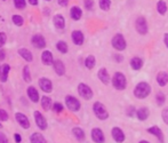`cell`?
Wrapping results in <instances>:
<instances>
[{
    "label": "cell",
    "instance_id": "cell-1",
    "mask_svg": "<svg viewBox=\"0 0 168 143\" xmlns=\"http://www.w3.org/2000/svg\"><path fill=\"white\" fill-rule=\"evenodd\" d=\"M150 93H151V86H150L148 83H145V81H141V83H138L137 85H136V87H135V89H134L135 98H140V100L148 98Z\"/></svg>",
    "mask_w": 168,
    "mask_h": 143
},
{
    "label": "cell",
    "instance_id": "cell-2",
    "mask_svg": "<svg viewBox=\"0 0 168 143\" xmlns=\"http://www.w3.org/2000/svg\"><path fill=\"white\" fill-rule=\"evenodd\" d=\"M112 85L118 90H123L127 86V79L123 73L121 72H116L112 77Z\"/></svg>",
    "mask_w": 168,
    "mask_h": 143
},
{
    "label": "cell",
    "instance_id": "cell-3",
    "mask_svg": "<svg viewBox=\"0 0 168 143\" xmlns=\"http://www.w3.org/2000/svg\"><path fill=\"white\" fill-rule=\"evenodd\" d=\"M93 110H94V113H95V116L100 119V120H105V119H108L109 118V112L106 108H105L103 104H102L101 102H95L93 106Z\"/></svg>",
    "mask_w": 168,
    "mask_h": 143
},
{
    "label": "cell",
    "instance_id": "cell-4",
    "mask_svg": "<svg viewBox=\"0 0 168 143\" xmlns=\"http://www.w3.org/2000/svg\"><path fill=\"white\" fill-rule=\"evenodd\" d=\"M112 46H113V48L117 49V50H119V52L126 49L127 44H126V40H125V38H123V34L118 33L112 38Z\"/></svg>",
    "mask_w": 168,
    "mask_h": 143
},
{
    "label": "cell",
    "instance_id": "cell-5",
    "mask_svg": "<svg viewBox=\"0 0 168 143\" xmlns=\"http://www.w3.org/2000/svg\"><path fill=\"white\" fill-rule=\"evenodd\" d=\"M78 93L79 95H80L82 98H85V100H90V98H93V90H92V88L84 83L79 84Z\"/></svg>",
    "mask_w": 168,
    "mask_h": 143
},
{
    "label": "cell",
    "instance_id": "cell-6",
    "mask_svg": "<svg viewBox=\"0 0 168 143\" xmlns=\"http://www.w3.org/2000/svg\"><path fill=\"white\" fill-rule=\"evenodd\" d=\"M65 104H67V106L71 110V111H75H75H79V110H80V106H81L80 101H79L78 98H73L71 95H67V98H65Z\"/></svg>",
    "mask_w": 168,
    "mask_h": 143
},
{
    "label": "cell",
    "instance_id": "cell-7",
    "mask_svg": "<svg viewBox=\"0 0 168 143\" xmlns=\"http://www.w3.org/2000/svg\"><path fill=\"white\" fill-rule=\"evenodd\" d=\"M135 28H136V31L140 34H146L148 33V23H146V20L144 17H138L136 20V23H135Z\"/></svg>",
    "mask_w": 168,
    "mask_h": 143
},
{
    "label": "cell",
    "instance_id": "cell-8",
    "mask_svg": "<svg viewBox=\"0 0 168 143\" xmlns=\"http://www.w3.org/2000/svg\"><path fill=\"white\" fill-rule=\"evenodd\" d=\"M90 136H92V140H93L95 143L105 142L104 134H103V131H102L101 128H93V129H92V133H90Z\"/></svg>",
    "mask_w": 168,
    "mask_h": 143
},
{
    "label": "cell",
    "instance_id": "cell-9",
    "mask_svg": "<svg viewBox=\"0 0 168 143\" xmlns=\"http://www.w3.org/2000/svg\"><path fill=\"white\" fill-rule=\"evenodd\" d=\"M34 119H36V124L41 131H45L47 129V120L46 118L42 116V113L39 111H34Z\"/></svg>",
    "mask_w": 168,
    "mask_h": 143
},
{
    "label": "cell",
    "instance_id": "cell-10",
    "mask_svg": "<svg viewBox=\"0 0 168 143\" xmlns=\"http://www.w3.org/2000/svg\"><path fill=\"white\" fill-rule=\"evenodd\" d=\"M111 134H112V137L113 140L116 141L117 143H123L126 139V136H125V133L123 132V129L119 127H113L111 131Z\"/></svg>",
    "mask_w": 168,
    "mask_h": 143
},
{
    "label": "cell",
    "instance_id": "cell-11",
    "mask_svg": "<svg viewBox=\"0 0 168 143\" xmlns=\"http://www.w3.org/2000/svg\"><path fill=\"white\" fill-rule=\"evenodd\" d=\"M31 42H32V45H33L36 48L42 49L46 47V40L41 34H34L33 37H32Z\"/></svg>",
    "mask_w": 168,
    "mask_h": 143
},
{
    "label": "cell",
    "instance_id": "cell-12",
    "mask_svg": "<svg viewBox=\"0 0 168 143\" xmlns=\"http://www.w3.org/2000/svg\"><path fill=\"white\" fill-rule=\"evenodd\" d=\"M15 119L19 124L21 127L25 128V129L30 128V121H29V119H28V117H26L25 115H23V113H21V112H16Z\"/></svg>",
    "mask_w": 168,
    "mask_h": 143
},
{
    "label": "cell",
    "instance_id": "cell-13",
    "mask_svg": "<svg viewBox=\"0 0 168 143\" xmlns=\"http://www.w3.org/2000/svg\"><path fill=\"white\" fill-rule=\"evenodd\" d=\"M39 86L41 90L45 93H50L53 90V84L48 78H40L39 79Z\"/></svg>",
    "mask_w": 168,
    "mask_h": 143
},
{
    "label": "cell",
    "instance_id": "cell-14",
    "mask_svg": "<svg viewBox=\"0 0 168 143\" xmlns=\"http://www.w3.org/2000/svg\"><path fill=\"white\" fill-rule=\"evenodd\" d=\"M148 133H150L151 135H154L159 140L160 143H164V134H162V131H161L160 127L158 126H152V127L148 128Z\"/></svg>",
    "mask_w": 168,
    "mask_h": 143
},
{
    "label": "cell",
    "instance_id": "cell-15",
    "mask_svg": "<svg viewBox=\"0 0 168 143\" xmlns=\"http://www.w3.org/2000/svg\"><path fill=\"white\" fill-rule=\"evenodd\" d=\"M53 67H54V71L57 73V76H64L65 73V65L61 60H56L53 62Z\"/></svg>",
    "mask_w": 168,
    "mask_h": 143
},
{
    "label": "cell",
    "instance_id": "cell-16",
    "mask_svg": "<svg viewBox=\"0 0 168 143\" xmlns=\"http://www.w3.org/2000/svg\"><path fill=\"white\" fill-rule=\"evenodd\" d=\"M97 77H98V79L101 80L104 85H109V84H110V76H109L108 70L105 68H102L98 70V72H97Z\"/></svg>",
    "mask_w": 168,
    "mask_h": 143
},
{
    "label": "cell",
    "instance_id": "cell-17",
    "mask_svg": "<svg viewBox=\"0 0 168 143\" xmlns=\"http://www.w3.org/2000/svg\"><path fill=\"white\" fill-rule=\"evenodd\" d=\"M71 38H72V41H73L75 45L81 46L82 44H84V34H82L81 31H79V30L73 31L71 34Z\"/></svg>",
    "mask_w": 168,
    "mask_h": 143
},
{
    "label": "cell",
    "instance_id": "cell-18",
    "mask_svg": "<svg viewBox=\"0 0 168 143\" xmlns=\"http://www.w3.org/2000/svg\"><path fill=\"white\" fill-rule=\"evenodd\" d=\"M26 93H28V96H29V98H30L33 103H38V102H39V93H38V90L36 89L33 86L28 87Z\"/></svg>",
    "mask_w": 168,
    "mask_h": 143
},
{
    "label": "cell",
    "instance_id": "cell-19",
    "mask_svg": "<svg viewBox=\"0 0 168 143\" xmlns=\"http://www.w3.org/2000/svg\"><path fill=\"white\" fill-rule=\"evenodd\" d=\"M53 22H54V25H55L56 29L62 30V29H64V27H65V20H64V17L61 15V14H57V15L54 16Z\"/></svg>",
    "mask_w": 168,
    "mask_h": 143
},
{
    "label": "cell",
    "instance_id": "cell-20",
    "mask_svg": "<svg viewBox=\"0 0 168 143\" xmlns=\"http://www.w3.org/2000/svg\"><path fill=\"white\" fill-rule=\"evenodd\" d=\"M41 61H42V63L45 64V65H52L53 62H54L52 52H49V50H45L44 53L41 54Z\"/></svg>",
    "mask_w": 168,
    "mask_h": 143
},
{
    "label": "cell",
    "instance_id": "cell-21",
    "mask_svg": "<svg viewBox=\"0 0 168 143\" xmlns=\"http://www.w3.org/2000/svg\"><path fill=\"white\" fill-rule=\"evenodd\" d=\"M9 71H11L9 64H4V65H1V72H0V81H1V83H6V81H7Z\"/></svg>",
    "mask_w": 168,
    "mask_h": 143
},
{
    "label": "cell",
    "instance_id": "cell-22",
    "mask_svg": "<svg viewBox=\"0 0 168 143\" xmlns=\"http://www.w3.org/2000/svg\"><path fill=\"white\" fill-rule=\"evenodd\" d=\"M136 116L140 120H146L150 116V111L148 108H140L138 110H136Z\"/></svg>",
    "mask_w": 168,
    "mask_h": 143
},
{
    "label": "cell",
    "instance_id": "cell-23",
    "mask_svg": "<svg viewBox=\"0 0 168 143\" xmlns=\"http://www.w3.org/2000/svg\"><path fill=\"white\" fill-rule=\"evenodd\" d=\"M157 83L159 84V86L164 87L167 85L168 83V73L167 72H159L157 75Z\"/></svg>",
    "mask_w": 168,
    "mask_h": 143
},
{
    "label": "cell",
    "instance_id": "cell-24",
    "mask_svg": "<svg viewBox=\"0 0 168 143\" xmlns=\"http://www.w3.org/2000/svg\"><path fill=\"white\" fill-rule=\"evenodd\" d=\"M19 54L26 61V62H32L33 61V55L29 49L26 48H21L19 49Z\"/></svg>",
    "mask_w": 168,
    "mask_h": 143
},
{
    "label": "cell",
    "instance_id": "cell-25",
    "mask_svg": "<svg viewBox=\"0 0 168 143\" xmlns=\"http://www.w3.org/2000/svg\"><path fill=\"white\" fill-rule=\"evenodd\" d=\"M41 106H42V109L45 111H49L53 108L52 98H48V96H42V98H41Z\"/></svg>",
    "mask_w": 168,
    "mask_h": 143
},
{
    "label": "cell",
    "instance_id": "cell-26",
    "mask_svg": "<svg viewBox=\"0 0 168 143\" xmlns=\"http://www.w3.org/2000/svg\"><path fill=\"white\" fill-rule=\"evenodd\" d=\"M30 141L31 143H47L46 139L44 137V135L41 133H33L30 136Z\"/></svg>",
    "mask_w": 168,
    "mask_h": 143
},
{
    "label": "cell",
    "instance_id": "cell-27",
    "mask_svg": "<svg viewBox=\"0 0 168 143\" xmlns=\"http://www.w3.org/2000/svg\"><path fill=\"white\" fill-rule=\"evenodd\" d=\"M70 15H71L72 20H75V21H79V20L81 19L82 11L79 7H77V6H73V7L71 8V11H70Z\"/></svg>",
    "mask_w": 168,
    "mask_h": 143
},
{
    "label": "cell",
    "instance_id": "cell-28",
    "mask_svg": "<svg viewBox=\"0 0 168 143\" xmlns=\"http://www.w3.org/2000/svg\"><path fill=\"white\" fill-rule=\"evenodd\" d=\"M131 67L133 70H141L143 67V61L140 57H133L131 61Z\"/></svg>",
    "mask_w": 168,
    "mask_h": 143
},
{
    "label": "cell",
    "instance_id": "cell-29",
    "mask_svg": "<svg viewBox=\"0 0 168 143\" xmlns=\"http://www.w3.org/2000/svg\"><path fill=\"white\" fill-rule=\"evenodd\" d=\"M72 133H73V135L75 136V139L78 140V141H84L85 137H86L85 132H84L80 127H75L72 129Z\"/></svg>",
    "mask_w": 168,
    "mask_h": 143
},
{
    "label": "cell",
    "instance_id": "cell-30",
    "mask_svg": "<svg viewBox=\"0 0 168 143\" xmlns=\"http://www.w3.org/2000/svg\"><path fill=\"white\" fill-rule=\"evenodd\" d=\"M157 11L161 15H165V14H166V11H167V5L165 2V0H159V1H158Z\"/></svg>",
    "mask_w": 168,
    "mask_h": 143
},
{
    "label": "cell",
    "instance_id": "cell-31",
    "mask_svg": "<svg viewBox=\"0 0 168 143\" xmlns=\"http://www.w3.org/2000/svg\"><path fill=\"white\" fill-rule=\"evenodd\" d=\"M95 63H96V60H95V57L93 55H89L85 61V65H86L87 69H93L95 67Z\"/></svg>",
    "mask_w": 168,
    "mask_h": 143
},
{
    "label": "cell",
    "instance_id": "cell-32",
    "mask_svg": "<svg viewBox=\"0 0 168 143\" xmlns=\"http://www.w3.org/2000/svg\"><path fill=\"white\" fill-rule=\"evenodd\" d=\"M23 78H24V80H25L26 83H30L31 80H32V78H31L30 68H29L28 65H25V67L23 68Z\"/></svg>",
    "mask_w": 168,
    "mask_h": 143
},
{
    "label": "cell",
    "instance_id": "cell-33",
    "mask_svg": "<svg viewBox=\"0 0 168 143\" xmlns=\"http://www.w3.org/2000/svg\"><path fill=\"white\" fill-rule=\"evenodd\" d=\"M56 48L63 54L67 53V50H69V48H67V44L65 41H58L56 44Z\"/></svg>",
    "mask_w": 168,
    "mask_h": 143
},
{
    "label": "cell",
    "instance_id": "cell-34",
    "mask_svg": "<svg viewBox=\"0 0 168 143\" xmlns=\"http://www.w3.org/2000/svg\"><path fill=\"white\" fill-rule=\"evenodd\" d=\"M111 6V0H100V7L103 11H109Z\"/></svg>",
    "mask_w": 168,
    "mask_h": 143
},
{
    "label": "cell",
    "instance_id": "cell-35",
    "mask_svg": "<svg viewBox=\"0 0 168 143\" xmlns=\"http://www.w3.org/2000/svg\"><path fill=\"white\" fill-rule=\"evenodd\" d=\"M13 22L15 23V25L21 27L24 23V20H23V17L21 15H13Z\"/></svg>",
    "mask_w": 168,
    "mask_h": 143
},
{
    "label": "cell",
    "instance_id": "cell-36",
    "mask_svg": "<svg viewBox=\"0 0 168 143\" xmlns=\"http://www.w3.org/2000/svg\"><path fill=\"white\" fill-rule=\"evenodd\" d=\"M156 100H157V103L158 106H162L165 103V101H166V96H165L164 93H158L157 96H156Z\"/></svg>",
    "mask_w": 168,
    "mask_h": 143
},
{
    "label": "cell",
    "instance_id": "cell-37",
    "mask_svg": "<svg viewBox=\"0 0 168 143\" xmlns=\"http://www.w3.org/2000/svg\"><path fill=\"white\" fill-rule=\"evenodd\" d=\"M53 110H54L56 113H61L62 111H63V104L60 103V102L53 103Z\"/></svg>",
    "mask_w": 168,
    "mask_h": 143
},
{
    "label": "cell",
    "instance_id": "cell-38",
    "mask_svg": "<svg viewBox=\"0 0 168 143\" xmlns=\"http://www.w3.org/2000/svg\"><path fill=\"white\" fill-rule=\"evenodd\" d=\"M14 5L17 9H24L26 6L25 0H14Z\"/></svg>",
    "mask_w": 168,
    "mask_h": 143
},
{
    "label": "cell",
    "instance_id": "cell-39",
    "mask_svg": "<svg viewBox=\"0 0 168 143\" xmlns=\"http://www.w3.org/2000/svg\"><path fill=\"white\" fill-rule=\"evenodd\" d=\"M0 120L1 121H7L8 120V113L6 110L0 109Z\"/></svg>",
    "mask_w": 168,
    "mask_h": 143
},
{
    "label": "cell",
    "instance_id": "cell-40",
    "mask_svg": "<svg viewBox=\"0 0 168 143\" xmlns=\"http://www.w3.org/2000/svg\"><path fill=\"white\" fill-rule=\"evenodd\" d=\"M84 5H85V8L88 9V11H92L94 7L93 0H84Z\"/></svg>",
    "mask_w": 168,
    "mask_h": 143
},
{
    "label": "cell",
    "instance_id": "cell-41",
    "mask_svg": "<svg viewBox=\"0 0 168 143\" xmlns=\"http://www.w3.org/2000/svg\"><path fill=\"white\" fill-rule=\"evenodd\" d=\"M6 41H7V36H6V33H5V32H0V48L6 44Z\"/></svg>",
    "mask_w": 168,
    "mask_h": 143
},
{
    "label": "cell",
    "instance_id": "cell-42",
    "mask_svg": "<svg viewBox=\"0 0 168 143\" xmlns=\"http://www.w3.org/2000/svg\"><path fill=\"white\" fill-rule=\"evenodd\" d=\"M161 117H162V120L166 125H168V109H164L161 112Z\"/></svg>",
    "mask_w": 168,
    "mask_h": 143
},
{
    "label": "cell",
    "instance_id": "cell-43",
    "mask_svg": "<svg viewBox=\"0 0 168 143\" xmlns=\"http://www.w3.org/2000/svg\"><path fill=\"white\" fill-rule=\"evenodd\" d=\"M0 143H8L7 136L5 135L2 132H0Z\"/></svg>",
    "mask_w": 168,
    "mask_h": 143
},
{
    "label": "cell",
    "instance_id": "cell-44",
    "mask_svg": "<svg viewBox=\"0 0 168 143\" xmlns=\"http://www.w3.org/2000/svg\"><path fill=\"white\" fill-rule=\"evenodd\" d=\"M134 113H136V111H135V108H134V106H129V108L127 109V116L133 117V116H134Z\"/></svg>",
    "mask_w": 168,
    "mask_h": 143
},
{
    "label": "cell",
    "instance_id": "cell-45",
    "mask_svg": "<svg viewBox=\"0 0 168 143\" xmlns=\"http://www.w3.org/2000/svg\"><path fill=\"white\" fill-rule=\"evenodd\" d=\"M14 139H15L16 143H21V141H22V136L19 135V134H15V135H14Z\"/></svg>",
    "mask_w": 168,
    "mask_h": 143
},
{
    "label": "cell",
    "instance_id": "cell-46",
    "mask_svg": "<svg viewBox=\"0 0 168 143\" xmlns=\"http://www.w3.org/2000/svg\"><path fill=\"white\" fill-rule=\"evenodd\" d=\"M58 1V4L61 5V6H63V7H65L67 4H69V0H57Z\"/></svg>",
    "mask_w": 168,
    "mask_h": 143
},
{
    "label": "cell",
    "instance_id": "cell-47",
    "mask_svg": "<svg viewBox=\"0 0 168 143\" xmlns=\"http://www.w3.org/2000/svg\"><path fill=\"white\" fill-rule=\"evenodd\" d=\"M5 57H6V53H5V50L0 49V61L5 60Z\"/></svg>",
    "mask_w": 168,
    "mask_h": 143
},
{
    "label": "cell",
    "instance_id": "cell-48",
    "mask_svg": "<svg viewBox=\"0 0 168 143\" xmlns=\"http://www.w3.org/2000/svg\"><path fill=\"white\" fill-rule=\"evenodd\" d=\"M114 57H116L117 62H123V57L121 56V55H114Z\"/></svg>",
    "mask_w": 168,
    "mask_h": 143
},
{
    "label": "cell",
    "instance_id": "cell-49",
    "mask_svg": "<svg viewBox=\"0 0 168 143\" xmlns=\"http://www.w3.org/2000/svg\"><path fill=\"white\" fill-rule=\"evenodd\" d=\"M164 42H165V45H166V47L168 48V33L165 34V37H164Z\"/></svg>",
    "mask_w": 168,
    "mask_h": 143
},
{
    "label": "cell",
    "instance_id": "cell-50",
    "mask_svg": "<svg viewBox=\"0 0 168 143\" xmlns=\"http://www.w3.org/2000/svg\"><path fill=\"white\" fill-rule=\"evenodd\" d=\"M28 1H29V4L33 5V6H37L38 5V0H28Z\"/></svg>",
    "mask_w": 168,
    "mask_h": 143
},
{
    "label": "cell",
    "instance_id": "cell-51",
    "mask_svg": "<svg viewBox=\"0 0 168 143\" xmlns=\"http://www.w3.org/2000/svg\"><path fill=\"white\" fill-rule=\"evenodd\" d=\"M140 143H150V142H148L146 140H142V141H140Z\"/></svg>",
    "mask_w": 168,
    "mask_h": 143
},
{
    "label": "cell",
    "instance_id": "cell-52",
    "mask_svg": "<svg viewBox=\"0 0 168 143\" xmlns=\"http://www.w3.org/2000/svg\"><path fill=\"white\" fill-rule=\"evenodd\" d=\"M0 128H2V125H1V124H0Z\"/></svg>",
    "mask_w": 168,
    "mask_h": 143
},
{
    "label": "cell",
    "instance_id": "cell-53",
    "mask_svg": "<svg viewBox=\"0 0 168 143\" xmlns=\"http://www.w3.org/2000/svg\"><path fill=\"white\" fill-rule=\"evenodd\" d=\"M0 72H1V65H0Z\"/></svg>",
    "mask_w": 168,
    "mask_h": 143
},
{
    "label": "cell",
    "instance_id": "cell-54",
    "mask_svg": "<svg viewBox=\"0 0 168 143\" xmlns=\"http://www.w3.org/2000/svg\"><path fill=\"white\" fill-rule=\"evenodd\" d=\"M46 1H50V0H46Z\"/></svg>",
    "mask_w": 168,
    "mask_h": 143
},
{
    "label": "cell",
    "instance_id": "cell-55",
    "mask_svg": "<svg viewBox=\"0 0 168 143\" xmlns=\"http://www.w3.org/2000/svg\"><path fill=\"white\" fill-rule=\"evenodd\" d=\"M4 1H5V0H4Z\"/></svg>",
    "mask_w": 168,
    "mask_h": 143
}]
</instances>
